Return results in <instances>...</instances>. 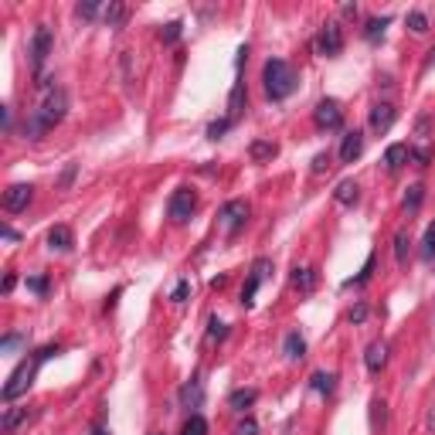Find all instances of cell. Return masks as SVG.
Wrapping results in <instances>:
<instances>
[{"label":"cell","mask_w":435,"mask_h":435,"mask_svg":"<svg viewBox=\"0 0 435 435\" xmlns=\"http://www.w3.org/2000/svg\"><path fill=\"white\" fill-rule=\"evenodd\" d=\"M68 113V92L55 85V82H41V95L35 102V109L24 119V136L27 140H41L48 130H55L58 123Z\"/></svg>","instance_id":"cell-1"},{"label":"cell","mask_w":435,"mask_h":435,"mask_svg":"<svg viewBox=\"0 0 435 435\" xmlns=\"http://www.w3.org/2000/svg\"><path fill=\"white\" fill-rule=\"evenodd\" d=\"M262 82H265V95L272 99V102H283L289 95L296 92V72H293V65L283 61V58H269L262 68Z\"/></svg>","instance_id":"cell-2"},{"label":"cell","mask_w":435,"mask_h":435,"mask_svg":"<svg viewBox=\"0 0 435 435\" xmlns=\"http://www.w3.org/2000/svg\"><path fill=\"white\" fill-rule=\"evenodd\" d=\"M41 360L31 357V360H20L18 367H14V374L7 378V384H4V401H14L18 395H24L31 384H35V374H38Z\"/></svg>","instance_id":"cell-3"},{"label":"cell","mask_w":435,"mask_h":435,"mask_svg":"<svg viewBox=\"0 0 435 435\" xmlns=\"http://www.w3.org/2000/svg\"><path fill=\"white\" fill-rule=\"evenodd\" d=\"M51 48H55L51 27H48V24H38V27H35V38H31V68H35L38 78H41V72H44V61L51 55Z\"/></svg>","instance_id":"cell-4"},{"label":"cell","mask_w":435,"mask_h":435,"mask_svg":"<svg viewBox=\"0 0 435 435\" xmlns=\"http://www.w3.org/2000/svg\"><path fill=\"white\" fill-rule=\"evenodd\" d=\"M194 208H197V194L190 188H177L171 194V201H167V218L177 221V225H184L190 214H194Z\"/></svg>","instance_id":"cell-5"},{"label":"cell","mask_w":435,"mask_h":435,"mask_svg":"<svg viewBox=\"0 0 435 435\" xmlns=\"http://www.w3.org/2000/svg\"><path fill=\"white\" fill-rule=\"evenodd\" d=\"M313 48H317V55L323 58H337L343 51V31H341V24H323L320 27V35H317V41H313Z\"/></svg>","instance_id":"cell-6"},{"label":"cell","mask_w":435,"mask_h":435,"mask_svg":"<svg viewBox=\"0 0 435 435\" xmlns=\"http://www.w3.org/2000/svg\"><path fill=\"white\" fill-rule=\"evenodd\" d=\"M248 221V204L245 201H228L225 208L218 211V228L225 231V235H235V231H242Z\"/></svg>","instance_id":"cell-7"},{"label":"cell","mask_w":435,"mask_h":435,"mask_svg":"<svg viewBox=\"0 0 435 435\" xmlns=\"http://www.w3.org/2000/svg\"><path fill=\"white\" fill-rule=\"evenodd\" d=\"M313 123L320 126V130L333 133L343 126V109L337 99H323V102H317V109H313Z\"/></svg>","instance_id":"cell-8"},{"label":"cell","mask_w":435,"mask_h":435,"mask_svg":"<svg viewBox=\"0 0 435 435\" xmlns=\"http://www.w3.org/2000/svg\"><path fill=\"white\" fill-rule=\"evenodd\" d=\"M269 272H272V262H269V259H255V262H252V269H248V283L242 286V306L255 303V293H259V286L269 279Z\"/></svg>","instance_id":"cell-9"},{"label":"cell","mask_w":435,"mask_h":435,"mask_svg":"<svg viewBox=\"0 0 435 435\" xmlns=\"http://www.w3.org/2000/svg\"><path fill=\"white\" fill-rule=\"evenodd\" d=\"M31 197H35V188L31 184H11V188L4 190V211H11V214H18L31 204Z\"/></svg>","instance_id":"cell-10"},{"label":"cell","mask_w":435,"mask_h":435,"mask_svg":"<svg viewBox=\"0 0 435 435\" xmlns=\"http://www.w3.org/2000/svg\"><path fill=\"white\" fill-rule=\"evenodd\" d=\"M395 119H398V109L391 102H374L371 106V130L374 133H388L395 126Z\"/></svg>","instance_id":"cell-11"},{"label":"cell","mask_w":435,"mask_h":435,"mask_svg":"<svg viewBox=\"0 0 435 435\" xmlns=\"http://www.w3.org/2000/svg\"><path fill=\"white\" fill-rule=\"evenodd\" d=\"M364 364H367V371H371V374H381V371H384V364H388V343H384V341L367 343V350H364Z\"/></svg>","instance_id":"cell-12"},{"label":"cell","mask_w":435,"mask_h":435,"mask_svg":"<svg viewBox=\"0 0 435 435\" xmlns=\"http://www.w3.org/2000/svg\"><path fill=\"white\" fill-rule=\"evenodd\" d=\"M245 99H248L245 82H242V78H235L231 95H228V119H231V123H238V119H242V113H245Z\"/></svg>","instance_id":"cell-13"},{"label":"cell","mask_w":435,"mask_h":435,"mask_svg":"<svg viewBox=\"0 0 435 435\" xmlns=\"http://www.w3.org/2000/svg\"><path fill=\"white\" fill-rule=\"evenodd\" d=\"M412 160V150H408V143H391L388 150H384V167L388 173H398L405 164Z\"/></svg>","instance_id":"cell-14"},{"label":"cell","mask_w":435,"mask_h":435,"mask_svg":"<svg viewBox=\"0 0 435 435\" xmlns=\"http://www.w3.org/2000/svg\"><path fill=\"white\" fill-rule=\"evenodd\" d=\"M48 248L51 252H72L75 248V235H72V228L68 225H55L48 231Z\"/></svg>","instance_id":"cell-15"},{"label":"cell","mask_w":435,"mask_h":435,"mask_svg":"<svg viewBox=\"0 0 435 435\" xmlns=\"http://www.w3.org/2000/svg\"><path fill=\"white\" fill-rule=\"evenodd\" d=\"M360 153H364V133L350 130L347 136H343V143H341V160L343 164H354Z\"/></svg>","instance_id":"cell-16"},{"label":"cell","mask_w":435,"mask_h":435,"mask_svg":"<svg viewBox=\"0 0 435 435\" xmlns=\"http://www.w3.org/2000/svg\"><path fill=\"white\" fill-rule=\"evenodd\" d=\"M201 401H204V388H201V378L188 381V384L180 388V405H184V408H197Z\"/></svg>","instance_id":"cell-17"},{"label":"cell","mask_w":435,"mask_h":435,"mask_svg":"<svg viewBox=\"0 0 435 435\" xmlns=\"http://www.w3.org/2000/svg\"><path fill=\"white\" fill-rule=\"evenodd\" d=\"M255 398H259V391H255V388H238V391H231V395H228V408L245 412V408H252V405H255Z\"/></svg>","instance_id":"cell-18"},{"label":"cell","mask_w":435,"mask_h":435,"mask_svg":"<svg viewBox=\"0 0 435 435\" xmlns=\"http://www.w3.org/2000/svg\"><path fill=\"white\" fill-rule=\"evenodd\" d=\"M283 354L289 360H303L306 357V341L300 337V330H293V333H286V343H283Z\"/></svg>","instance_id":"cell-19"},{"label":"cell","mask_w":435,"mask_h":435,"mask_svg":"<svg viewBox=\"0 0 435 435\" xmlns=\"http://www.w3.org/2000/svg\"><path fill=\"white\" fill-rule=\"evenodd\" d=\"M333 197H337V204H343V208H354L357 204V197H360V190L354 180H341L337 184V190H333Z\"/></svg>","instance_id":"cell-20"},{"label":"cell","mask_w":435,"mask_h":435,"mask_svg":"<svg viewBox=\"0 0 435 435\" xmlns=\"http://www.w3.org/2000/svg\"><path fill=\"white\" fill-rule=\"evenodd\" d=\"M279 153V147L272 143V140H255L252 147H248V157L255 160V164H265V160H272Z\"/></svg>","instance_id":"cell-21"},{"label":"cell","mask_w":435,"mask_h":435,"mask_svg":"<svg viewBox=\"0 0 435 435\" xmlns=\"http://www.w3.org/2000/svg\"><path fill=\"white\" fill-rule=\"evenodd\" d=\"M20 422H27V408H7V412H4V422H0V429H4V435H14Z\"/></svg>","instance_id":"cell-22"},{"label":"cell","mask_w":435,"mask_h":435,"mask_svg":"<svg viewBox=\"0 0 435 435\" xmlns=\"http://www.w3.org/2000/svg\"><path fill=\"white\" fill-rule=\"evenodd\" d=\"M374 276V252H367V259H364V265H360L357 276H350V279H343V289H350V286H364L367 279Z\"/></svg>","instance_id":"cell-23"},{"label":"cell","mask_w":435,"mask_h":435,"mask_svg":"<svg viewBox=\"0 0 435 435\" xmlns=\"http://www.w3.org/2000/svg\"><path fill=\"white\" fill-rule=\"evenodd\" d=\"M126 14H130V11H126L119 0H113V4H106V7H102V18H106V24H109V27H123Z\"/></svg>","instance_id":"cell-24"},{"label":"cell","mask_w":435,"mask_h":435,"mask_svg":"<svg viewBox=\"0 0 435 435\" xmlns=\"http://www.w3.org/2000/svg\"><path fill=\"white\" fill-rule=\"evenodd\" d=\"M293 286H296L300 293H313V289H317V269H296V272H293Z\"/></svg>","instance_id":"cell-25"},{"label":"cell","mask_w":435,"mask_h":435,"mask_svg":"<svg viewBox=\"0 0 435 435\" xmlns=\"http://www.w3.org/2000/svg\"><path fill=\"white\" fill-rule=\"evenodd\" d=\"M310 388H313L317 395H333V388H337V378H333V374H326V371H317V374L310 378Z\"/></svg>","instance_id":"cell-26"},{"label":"cell","mask_w":435,"mask_h":435,"mask_svg":"<svg viewBox=\"0 0 435 435\" xmlns=\"http://www.w3.org/2000/svg\"><path fill=\"white\" fill-rule=\"evenodd\" d=\"M408 245H412L408 228H398V231H395V259H398V265L408 262Z\"/></svg>","instance_id":"cell-27"},{"label":"cell","mask_w":435,"mask_h":435,"mask_svg":"<svg viewBox=\"0 0 435 435\" xmlns=\"http://www.w3.org/2000/svg\"><path fill=\"white\" fill-rule=\"evenodd\" d=\"M422 201H425V188H422V184H412V188H408V194H405V201H401V204H405V211L412 214V211H418V208H422Z\"/></svg>","instance_id":"cell-28"},{"label":"cell","mask_w":435,"mask_h":435,"mask_svg":"<svg viewBox=\"0 0 435 435\" xmlns=\"http://www.w3.org/2000/svg\"><path fill=\"white\" fill-rule=\"evenodd\" d=\"M384 408H388V405H384V401H378V398L371 401V429H374V432H381V429H384V422H388V412H384Z\"/></svg>","instance_id":"cell-29"},{"label":"cell","mask_w":435,"mask_h":435,"mask_svg":"<svg viewBox=\"0 0 435 435\" xmlns=\"http://www.w3.org/2000/svg\"><path fill=\"white\" fill-rule=\"evenodd\" d=\"M384 27H388V18H371L367 27H364V38L367 41H381L384 38Z\"/></svg>","instance_id":"cell-30"},{"label":"cell","mask_w":435,"mask_h":435,"mask_svg":"<svg viewBox=\"0 0 435 435\" xmlns=\"http://www.w3.org/2000/svg\"><path fill=\"white\" fill-rule=\"evenodd\" d=\"M180 435H208V422H204L201 415H190L188 422H184Z\"/></svg>","instance_id":"cell-31"},{"label":"cell","mask_w":435,"mask_h":435,"mask_svg":"<svg viewBox=\"0 0 435 435\" xmlns=\"http://www.w3.org/2000/svg\"><path fill=\"white\" fill-rule=\"evenodd\" d=\"M422 259H425V262H432L435 259V221L425 228V238H422Z\"/></svg>","instance_id":"cell-32"},{"label":"cell","mask_w":435,"mask_h":435,"mask_svg":"<svg viewBox=\"0 0 435 435\" xmlns=\"http://www.w3.org/2000/svg\"><path fill=\"white\" fill-rule=\"evenodd\" d=\"M231 126H235V123H231L228 116H225V119H214V123L208 126V140H221V136H225Z\"/></svg>","instance_id":"cell-33"},{"label":"cell","mask_w":435,"mask_h":435,"mask_svg":"<svg viewBox=\"0 0 435 435\" xmlns=\"http://www.w3.org/2000/svg\"><path fill=\"white\" fill-rule=\"evenodd\" d=\"M408 27H412L415 35H425V31H429V18H425L422 11H412V14H408Z\"/></svg>","instance_id":"cell-34"},{"label":"cell","mask_w":435,"mask_h":435,"mask_svg":"<svg viewBox=\"0 0 435 435\" xmlns=\"http://www.w3.org/2000/svg\"><path fill=\"white\" fill-rule=\"evenodd\" d=\"M208 337H211V341H225V337H228V323H221L218 317H211V323H208Z\"/></svg>","instance_id":"cell-35"},{"label":"cell","mask_w":435,"mask_h":435,"mask_svg":"<svg viewBox=\"0 0 435 435\" xmlns=\"http://www.w3.org/2000/svg\"><path fill=\"white\" fill-rule=\"evenodd\" d=\"M27 289L35 296H48V276H27Z\"/></svg>","instance_id":"cell-36"},{"label":"cell","mask_w":435,"mask_h":435,"mask_svg":"<svg viewBox=\"0 0 435 435\" xmlns=\"http://www.w3.org/2000/svg\"><path fill=\"white\" fill-rule=\"evenodd\" d=\"M75 14H78V18H85V20H92V18H99V14H102V7H99V4H92V0H85V4H78V7H75Z\"/></svg>","instance_id":"cell-37"},{"label":"cell","mask_w":435,"mask_h":435,"mask_svg":"<svg viewBox=\"0 0 435 435\" xmlns=\"http://www.w3.org/2000/svg\"><path fill=\"white\" fill-rule=\"evenodd\" d=\"M177 38H180V20H171V24H164V31H160V41L173 44Z\"/></svg>","instance_id":"cell-38"},{"label":"cell","mask_w":435,"mask_h":435,"mask_svg":"<svg viewBox=\"0 0 435 435\" xmlns=\"http://www.w3.org/2000/svg\"><path fill=\"white\" fill-rule=\"evenodd\" d=\"M188 296H190V279H180V283L173 286L171 300H173V303H184V300H188Z\"/></svg>","instance_id":"cell-39"},{"label":"cell","mask_w":435,"mask_h":435,"mask_svg":"<svg viewBox=\"0 0 435 435\" xmlns=\"http://www.w3.org/2000/svg\"><path fill=\"white\" fill-rule=\"evenodd\" d=\"M235 435H259V422H255V418L238 422V425H235Z\"/></svg>","instance_id":"cell-40"},{"label":"cell","mask_w":435,"mask_h":435,"mask_svg":"<svg viewBox=\"0 0 435 435\" xmlns=\"http://www.w3.org/2000/svg\"><path fill=\"white\" fill-rule=\"evenodd\" d=\"M367 313H371V310H367V303H357L354 310H350V323H364V320H367Z\"/></svg>","instance_id":"cell-41"},{"label":"cell","mask_w":435,"mask_h":435,"mask_svg":"<svg viewBox=\"0 0 435 435\" xmlns=\"http://www.w3.org/2000/svg\"><path fill=\"white\" fill-rule=\"evenodd\" d=\"M326 167H330V153H317L313 157V173H323Z\"/></svg>","instance_id":"cell-42"},{"label":"cell","mask_w":435,"mask_h":435,"mask_svg":"<svg viewBox=\"0 0 435 435\" xmlns=\"http://www.w3.org/2000/svg\"><path fill=\"white\" fill-rule=\"evenodd\" d=\"M18 343H20V337H18V333H7V337L0 341V350H4V354H11V350H14Z\"/></svg>","instance_id":"cell-43"},{"label":"cell","mask_w":435,"mask_h":435,"mask_svg":"<svg viewBox=\"0 0 435 435\" xmlns=\"http://www.w3.org/2000/svg\"><path fill=\"white\" fill-rule=\"evenodd\" d=\"M0 235H4V242H20V235H18V231H14L11 225H4V228H0Z\"/></svg>","instance_id":"cell-44"},{"label":"cell","mask_w":435,"mask_h":435,"mask_svg":"<svg viewBox=\"0 0 435 435\" xmlns=\"http://www.w3.org/2000/svg\"><path fill=\"white\" fill-rule=\"evenodd\" d=\"M341 14H343V18H357V4H343Z\"/></svg>","instance_id":"cell-45"},{"label":"cell","mask_w":435,"mask_h":435,"mask_svg":"<svg viewBox=\"0 0 435 435\" xmlns=\"http://www.w3.org/2000/svg\"><path fill=\"white\" fill-rule=\"evenodd\" d=\"M72 177H75V167H68V171H65V177H61V188H68V184H72Z\"/></svg>","instance_id":"cell-46"},{"label":"cell","mask_w":435,"mask_h":435,"mask_svg":"<svg viewBox=\"0 0 435 435\" xmlns=\"http://www.w3.org/2000/svg\"><path fill=\"white\" fill-rule=\"evenodd\" d=\"M429 65H435V48L429 51V58H425V68H429Z\"/></svg>","instance_id":"cell-47"},{"label":"cell","mask_w":435,"mask_h":435,"mask_svg":"<svg viewBox=\"0 0 435 435\" xmlns=\"http://www.w3.org/2000/svg\"><path fill=\"white\" fill-rule=\"evenodd\" d=\"M92 435H106V429H102V425H95V429H92Z\"/></svg>","instance_id":"cell-48"}]
</instances>
